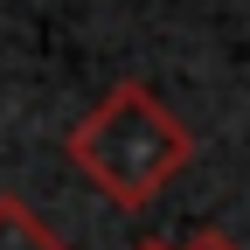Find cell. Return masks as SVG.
Masks as SVG:
<instances>
[{
    "instance_id": "cell-1",
    "label": "cell",
    "mask_w": 250,
    "mask_h": 250,
    "mask_svg": "<svg viewBox=\"0 0 250 250\" xmlns=\"http://www.w3.org/2000/svg\"><path fill=\"white\" fill-rule=\"evenodd\" d=\"M0 250H56V243H49L35 223H28L14 202H0Z\"/></svg>"
}]
</instances>
